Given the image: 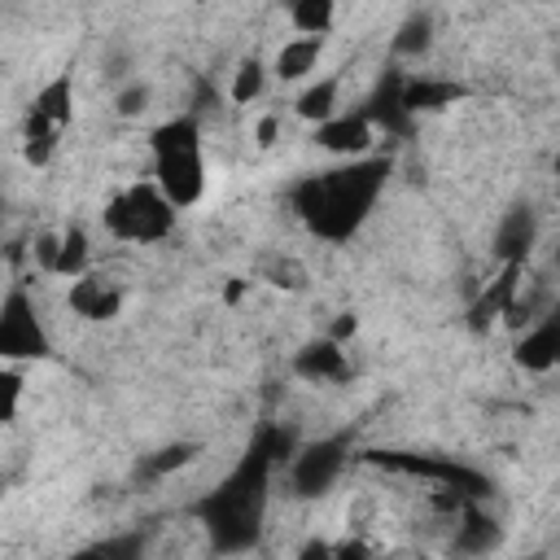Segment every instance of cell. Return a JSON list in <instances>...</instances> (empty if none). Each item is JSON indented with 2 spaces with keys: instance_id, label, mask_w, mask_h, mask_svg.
<instances>
[{
  "instance_id": "9",
  "label": "cell",
  "mask_w": 560,
  "mask_h": 560,
  "mask_svg": "<svg viewBox=\"0 0 560 560\" xmlns=\"http://www.w3.org/2000/svg\"><path fill=\"white\" fill-rule=\"evenodd\" d=\"M402 70H385L381 79H376V88L368 92V101H363V118L372 122V131H385V136H411V127H416V118L402 109Z\"/></svg>"
},
{
  "instance_id": "24",
  "label": "cell",
  "mask_w": 560,
  "mask_h": 560,
  "mask_svg": "<svg viewBox=\"0 0 560 560\" xmlns=\"http://www.w3.org/2000/svg\"><path fill=\"white\" fill-rule=\"evenodd\" d=\"M289 22H293L298 35L324 39L332 31V22H337V4L332 0H293L289 4Z\"/></svg>"
},
{
  "instance_id": "14",
  "label": "cell",
  "mask_w": 560,
  "mask_h": 560,
  "mask_svg": "<svg viewBox=\"0 0 560 560\" xmlns=\"http://www.w3.org/2000/svg\"><path fill=\"white\" fill-rule=\"evenodd\" d=\"M315 144H319L324 153L346 158V162L368 158V149H372V122H368L359 109H354V114H332L328 122L315 127Z\"/></svg>"
},
{
  "instance_id": "1",
  "label": "cell",
  "mask_w": 560,
  "mask_h": 560,
  "mask_svg": "<svg viewBox=\"0 0 560 560\" xmlns=\"http://www.w3.org/2000/svg\"><path fill=\"white\" fill-rule=\"evenodd\" d=\"M293 451H298L293 429L262 424L249 438L245 455L232 464V472L210 494H201L192 503V516L219 556H245L258 547L262 521H267V499H271V472Z\"/></svg>"
},
{
  "instance_id": "33",
  "label": "cell",
  "mask_w": 560,
  "mask_h": 560,
  "mask_svg": "<svg viewBox=\"0 0 560 560\" xmlns=\"http://www.w3.org/2000/svg\"><path fill=\"white\" fill-rule=\"evenodd\" d=\"M276 127H280V118H276V114H267V118L258 122V144H262V149L276 140Z\"/></svg>"
},
{
  "instance_id": "16",
  "label": "cell",
  "mask_w": 560,
  "mask_h": 560,
  "mask_svg": "<svg viewBox=\"0 0 560 560\" xmlns=\"http://www.w3.org/2000/svg\"><path fill=\"white\" fill-rule=\"evenodd\" d=\"M468 88L455 83V79H433V74H420V79H402V109L416 118V114H433V109H446L455 101H464Z\"/></svg>"
},
{
  "instance_id": "5",
  "label": "cell",
  "mask_w": 560,
  "mask_h": 560,
  "mask_svg": "<svg viewBox=\"0 0 560 560\" xmlns=\"http://www.w3.org/2000/svg\"><path fill=\"white\" fill-rule=\"evenodd\" d=\"M101 223L109 236L118 241H131V245H158L175 232V206L153 188V184H127L118 188L105 210H101Z\"/></svg>"
},
{
  "instance_id": "18",
  "label": "cell",
  "mask_w": 560,
  "mask_h": 560,
  "mask_svg": "<svg viewBox=\"0 0 560 560\" xmlns=\"http://www.w3.org/2000/svg\"><path fill=\"white\" fill-rule=\"evenodd\" d=\"M319 57H324V39H315V35H293L289 44H280L271 70H276L284 83H298V79H306V74L319 66Z\"/></svg>"
},
{
  "instance_id": "3",
  "label": "cell",
  "mask_w": 560,
  "mask_h": 560,
  "mask_svg": "<svg viewBox=\"0 0 560 560\" xmlns=\"http://www.w3.org/2000/svg\"><path fill=\"white\" fill-rule=\"evenodd\" d=\"M153 153V188L179 210L197 206L206 192V153H201V118L175 114L149 131Z\"/></svg>"
},
{
  "instance_id": "8",
  "label": "cell",
  "mask_w": 560,
  "mask_h": 560,
  "mask_svg": "<svg viewBox=\"0 0 560 560\" xmlns=\"http://www.w3.org/2000/svg\"><path fill=\"white\" fill-rule=\"evenodd\" d=\"M534 245H538V210L529 201L508 206L503 219H499V228H494V236H490V254L499 258V267H508V262L525 267L529 254H534Z\"/></svg>"
},
{
  "instance_id": "34",
  "label": "cell",
  "mask_w": 560,
  "mask_h": 560,
  "mask_svg": "<svg viewBox=\"0 0 560 560\" xmlns=\"http://www.w3.org/2000/svg\"><path fill=\"white\" fill-rule=\"evenodd\" d=\"M241 293H245V280H228L223 298H228V302H241Z\"/></svg>"
},
{
  "instance_id": "7",
  "label": "cell",
  "mask_w": 560,
  "mask_h": 560,
  "mask_svg": "<svg viewBox=\"0 0 560 560\" xmlns=\"http://www.w3.org/2000/svg\"><path fill=\"white\" fill-rule=\"evenodd\" d=\"M350 446H354V433H328V438H315L306 446H298L289 455V490L298 499H319L332 490V481L341 477L346 459H350Z\"/></svg>"
},
{
  "instance_id": "36",
  "label": "cell",
  "mask_w": 560,
  "mask_h": 560,
  "mask_svg": "<svg viewBox=\"0 0 560 560\" xmlns=\"http://www.w3.org/2000/svg\"><path fill=\"white\" fill-rule=\"evenodd\" d=\"M0 219H4V206H0Z\"/></svg>"
},
{
  "instance_id": "32",
  "label": "cell",
  "mask_w": 560,
  "mask_h": 560,
  "mask_svg": "<svg viewBox=\"0 0 560 560\" xmlns=\"http://www.w3.org/2000/svg\"><path fill=\"white\" fill-rule=\"evenodd\" d=\"M35 258H39V267H44V271H52V258H57V232L39 236V245H35Z\"/></svg>"
},
{
  "instance_id": "15",
  "label": "cell",
  "mask_w": 560,
  "mask_h": 560,
  "mask_svg": "<svg viewBox=\"0 0 560 560\" xmlns=\"http://www.w3.org/2000/svg\"><path fill=\"white\" fill-rule=\"evenodd\" d=\"M521 276H525V267L508 262V267H499V276L472 298V306H468V328H472V332H486L494 319L508 315V306H512L516 293H521Z\"/></svg>"
},
{
  "instance_id": "27",
  "label": "cell",
  "mask_w": 560,
  "mask_h": 560,
  "mask_svg": "<svg viewBox=\"0 0 560 560\" xmlns=\"http://www.w3.org/2000/svg\"><path fill=\"white\" fill-rule=\"evenodd\" d=\"M22 389H26V376L18 368H0V429L18 420V407H22Z\"/></svg>"
},
{
  "instance_id": "29",
  "label": "cell",
  "mask_w": 560,
  "mask_h": 560,
  "mask_svg": "<svg viewBox=\"0 0 560 560\" xmlns=\"http://www.w3.org/2000/svg\"><path fill=\"white\" fill-rule=\"evenodd\" d=\"M354 332H359V315H354V311H341V315L332 319V328H328V341L346 346V341H350Z\"/></svg>"
},
{
  "instance_id": "2",
  "label": "cell",
  "mask_w": 560,
  "mask_h": 560,
  "mask_svg": "<svg viewBox=\"0 0 560 560\" xmlns=\"http://www.w3.org/2000/svg\"><path fill=\"white\" fill-rule=\"evenodd\" d=\"M389 171H394V162L385 153H368L354 162L311 171V175L293 179L289 210L298 214V223L311 236H319L328 245H346L376 210V201L389 184Z\"/></svg>"
},
{
  "instance_id": "19",
  "label": "cell",
  "mask_w": 560,
  "mask_h": 560,
  "mask_svg": "<svg viewBox=\"0 0 560 560\" xmlns=\"http://www.w3.org/2000/svg\"><path fill=\"white\" fill-rule=\"evenodd\" d=\"M144 551H149V534L122 529V534H105V538L79 547L70 560H144Z\"/></svg>"
},
{
  "instance_id": "30",
  "label": "cell",
  "mask_w": 560,
  "mask_h": 560,
  "mask_svg": "<svg viewBox=\"0 0 560 560\" xmlns=\"http://www.w3.org/2000/svg\"><path fill=\"white\" fill-rule=\"evenodd\" d=\"M332 560H372V551H368V542L350 538V542H332Z\"/></svg>"
},
{
  "instance_id": "26",
  "label": "cell",
  "mask_w": 560,
  "mask_h": 560,
  "mask_svg": "<svg viewBox=\"0 0 560 560\" xmlns=\"http://www.w3.org/2000/svg\"><path fill=\"white\" fill-rule=\"evenodd\" d=\"M149 105H153V88H149L144 79H127V83L114 92V109H118L122 118H140Z\"/></svg>"
},
{
  "instance_id": "22",
  "label": "cell",
  "mask_w": 560,
  "mask_h": 560,
  "mask_svg": "<svg viewBox=\"0 0 560 560\" xmlns=\"http://www.w3.org/2000/svg\"><path fill=\"white\" fill-rule=\"evenodd\" d=\"M433 48V13L411 9L394 31V57H424Z\"/></svg>"
},
{
  "instance_id": "31",
  "label": "cell",
  "mask_w": 560,
  "mask_h": 560,
  "mask_svg": "<svg viewBox=\"0 0 560 560\" xmlns=\"http://www.w3.org/2000/svg\"><path fill=\"white\" fill-rule=\"evenodd\" d=\"M298 560H332V542H324V538H306L302 551H298Z\"/></svg>"
},
{
  "instance_id": "6",
  "label": "cell",
  "mask_w": 560,
  "mask_h": 560,
  "mask_svg": "<svg viewBox=\"0 0 560 560\" xmlns=\"http://www.w3.org/2000/svg\"><path fill=\"white\" fill-rule=\"evenodd\" d=\"M48 354H52V341L35 311V298L26 293V284H9V293L0 298V359L31 363V359H48Z\"/></svg>"
},
{
  "instance_id": "12",
  "label": "cell",
  "mask_w": 560,
  "mask_h": 560,
  "mask_svg": "<svg viewBox=\"0 0 560 560\" xmlns=\"http://www.w3.org/2000/svg\"><path fill=\"white\" fill-rule=\"evenodd\" d=\"M512 359H516L525 372H551V368L560 363V311L538 315V319L521 332Z\"/></svg>"
},
{
  "instance_id": "10",
  "label": "cell",
  "mask_w": 560,
  "mask_h": 560,
  "mask_svg": "<svg viewBox=\"0 0 560 560\" xmlns=\"http://www.w3.org/2000/svg\"><path fill=\"white\" fill-rule=\"evenodd\" d=\"M499 547H503L499 516H490L481 503H459V525H455V538H451V556L481 560V556H490Z\"/></svg>"
},
{
  "instance_id": "23",
  "label": "cell",
  "mask_w": 560,
  "mask_h": 560,
  "mask_svg": "<svg viewBox=\"0 0 560 560\" xmlns=\"http://www.w3.org/2000/svg\"><path fill=\"white\" fill-rule=\"evenodd\" d=\"M337 96H341V79L337 74H324V79H315L302 96H298V118H306V122H328L332 114H337Z\"/></svg>"
},
{
  "instance_id": "4",
  "label": "cell",
  "mask_w": 560,
  "mask_h": 560,
  "mask_svg": "<svg viewBox=\"0 0 560 560\" xmlns=\"http://www.w3.org/2000/svg\"><path fill=\"white\" fill-rule=\"evenodd\" d=\"M363 459H368V464H376V468H385V472H402V477L438 481V486L446 490V499H455V503H481V499H490V494H494V481H490L481 468H472V464H464V459H455V455L363 451Z\"/></svg>"
},
{
  "instance_id": "35",
  "label": "cell",
  "mask_w": 560,
  "mask_h": 560,
  "mask_svg": "<svg viewBox=\"0 0 560 560\" xmlns=\"http://www.w3.org/2000/svg\"><path fill=\"white\" fill-rule=\"evenodd\" d=\"M525 560H551V556H547V551H534V556H525Z\"/></svg>"
},
{
  "instance_id": "20",
  "label": "cell",
  "mask_w": 560,
  "mask_h": 560,
  "mask_svg": "<svg viewBox=\"0 0 560 560\" xmlns=\"http://www.w3.org/2000/svg\"><path fill=\"white\" fill-rule=\"evenodd\" d=\"M88 258H92V245H88V232L79 223L61 228L57 232V258H52V276H70L79 280L88 271Z\"/></svg>"
},
{
  "instance_id": "13",
  "label": "cell",
  "mask_w": 560,
  "mask_h": 560,
  "mask_svg": "<svg viewBox=\"0 0 560 560\" xmlns=\"http://www.w3.org/2000/svg\"><path fill=\"white\" fill-rule=\"evenodd\" d=\"M293 376H302L311 385H337V381H350V359L337 341L315 337L293 350Z\"/></svg>"
},
{
  "instance_id": "17",
  "label": "cell",
  "mask_w": 560,
  "mask_h": 560,
  "mask_svg": "<svg viewBox=\"0 0 560 560\" xmlns=\"http://www.w3.org/2000/svg\"><path fill=\"white\" fill-rule=\"evenodd\" d=\"M31 114H39V118L52 122L57 131H66L70 118H74V74H70V70H57V74L31 96Z\"/></svg>"
},
{
  "instance_id": "28",
  "label": "cell",
  "mask_w": 560,
  "mask_h": 560,
  "mask_svg": "<svg viewBox=\"0 0 560 560\" xmlns=\"http://www.w3.org/2000/svg\"><path fill=\"white\" fill-rule=\"evenodd\" d=\"M258 271L271 280V284H280V289H302V280H306V271H302V262H293L289 254H267L262 262H258Z\"/></svg>"
},
{
  "instance_id": "11",
  "label": "cell",
  "mask_w": 560,
  "mask_h": 560,
  "mask_svg": "<svg viewBox=\"0 0 560 560\" xmlns=\"http://www.w3.org/2000/svg\"><path fill=\"white\" fill-rule=\"evenodd\" d=\"M66 302H70V311H74L79 319L105 324V319H118V311H122V289H118L109 276H101V271H83L79 280H70Z\"/></svg>"
},
{
  "instance_id": "21",
  "label": "cell",
  "mask_w": 560,
  "mask_h": 560,
  "mask_svg": "<svg viewBox=\"0 0 560 560\" xmlns=\"http://www.w3.org/2000/svg\"><path fill=\"white\" fill-rule=\"evenodd\" d=\"M197 455H201V442H171V446H158V451H149V455L136 464V477H149V481L171 477V472L188 468Z\"/></svg>"
},
{
  "instance_id": "25",
  "label": "cell",
  "mask_w": 560,
  "mask_h": 560,
  "mask_svg": "<svg viewBox=\"0 0 560 560\" xmlns=\"http://www.w3.org/2000/svg\"><path fill=\"white\" fill-rule=\"evenodd\" d=\"M262 83H267V66L258 61V57H245L241 66H236V74H232V105H249L254 96H262Z\"/></svg>"
}]
</instances>
